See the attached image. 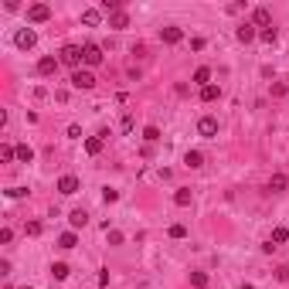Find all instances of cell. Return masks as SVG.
Segmentation results:
<instances>
[{"label":"cell","mask_w":289,"mask_h":289,"mask_svg":"<svg viewBox=\"0 0 289 289\" xmlns=\"http://www.w3.org/2000/svg\"><path fill=\"white\" fill-rule=\"evenodd\" d=\"M58 61H61V65H68V68H75V72H78V65L85 61V55H82V48H78V45H65L61 51H58Z\"/></svg>","instance_id":"obj_1"},{"label":"cell","mask_w":289,"mask_h":289,"mask_svg":"<svg viewBox=\"0 0 289 289\" xmlns=\"http://www.w3.org/2000/svg\"><path fill=\"white\" fill-rule=\"evenodd\" d=\"M72 85L82 89V92H89V89H95V75H92L89 68H78V72H72Z\"/></svg>","instance_id":"obj_2"},{"label":"cell","mask_w":289,"mask_h":289,"mask_svg":"<svg viewBox=\"0 0 289 289\" xmlns=\"http://www.w3.org/2000/svg\"><path fill=\"white\" fill-rule=\"evenodd\" d=\"M14 45L21 48V51H31V48L38 45V34H34L31 27H21V31L14 34Z\"/></svg>","instance_id":"obj_3"},{"label":"cell","mask_w":289,"mask_h":289,"mask_svg":"<svg viewBox=\"0 0 289 289\" xmlns=\"http://www.w3.org/2000/svg\"><path fill=\"white\" fill-rule=\"evenodd\" d=\"M82 55H85V65H89V68L102 65V58H106V55H102V48L95 45V41H89V45H82Z\"/></svg>","instance_id":"obj_4"},{"label":"cell","mask_w":289,"mask_h":289,"mask_svg":"<svg viewBox=\"0 0 289 289\" xmlns=\"http://www.w3.org/2000/svg\"><path fill=\"white\" fill-rule=\"evenodd\" d=\"M48 17H51V7H48V4H31V7H27V21L31 24H45Z\"/></svg>","instance_id":"obj_5"},{"label":"cell","mask_w":289,"mask_h":289,"mask_svg":"<svg viewBox=\"0 0 289 289\" xmlns=\"http://www.w3.org/2000/svg\"><path fill=\"white\" fill-rule=\"evenodd\" d=\"M252 24L266 31L269 24H272V11H269V7H255V11H252Z\"/></svg>","instance_id":"obj_6"},{"label":"cell","mask_w":289,"mask_h":289,"mask_svg":"<svg viewBox=\"0 0 289 289\" xmlns=\"http://www.w3.org/2000/svg\"><path fill=\"white\" fill-rule=\"evenodd\" d=\"M198 133L201 136H214L218 133V119H214V116H201L198 119Z\"/></svg>","instance_id":"obj_7"},{"label":"cell","mask_w":289,"mask_h":289,"mask_svg":"<svg viewBox=\"0 0 289 289\" xmlns=\"http://www.w3.org/2000/svg\"><path fill=\"white\" fill-rule=\"evenodd\" d=\"M266 187H269V194H282V190L289 187V177H286V174H272Z\"/></svg>","instance_id":"obj_8"},{"label":"cell","mask_w":289,"mask_h":289,"mask_svg":"<svg viewBox=\"0 0 289 289\" xmlns=\"http://www.w3.org/2000/svg\"><path fill=\"white\" fill-rule=\"evenodd\" d=\"M75 190H78V177H75V174L58 177V194H75Z\"/></svg>","instance_id":"obj_9"},{"label":"cell","mask_w":289,"mask_h":289,"mask_svg":"<svg viewBox=\"0 0 289 289\" xmlns=\"http://www.w3.org/2000/svg\"><path fill=\"white\" fill-rule=\"evenodd\" d=\"M160 41H164V45H180V41H184V31H180V27H164V31H160Z\"/></svg>","instance_id":"obj_10"},{"label":"cell","mask_w":289,"mask_h":289,"mask_svg":"<svg viewBox=\"0 0 289 289\" xmlns=\"http://www.w3.org/2000/svg\"><path fill=\"white\" fill-rule=\"evenodd\" d=\"M55 72H58V58L45 55L41 61H38V75H55Z\"/></svg>","instance_id":"obj_11"},{"label":"cell","mask_w":289,"mask_h":289,"mask_svg":"<svg viewBox=\"0 0 289 289\" xmlns=\"http://www.w3.org/2000/svg\"><path fill=\"white\" fill-rule=\"evenodd\" d=\"M109 27H116V31H122V27H130V14H126V11H116V14H109Z\"/></svg>","instance_id":"obj_12"},{"label":"cell","mask_w":289,"mask_h":289,"mask_svg":"<svg viewBox=\"0 0 289 289\" xmlns=\"http://www.w3.org/2000/svg\"><path fill=\"white\" fill-rule=\"evenodd\" d=\"M255 27H252V24H242V27H238V31H235V38H238V41H242V45H248V41H255Z\"/></svg>","instance_id":"obj_13"},{"label":"cell","mask_w":289,"mask_h":289,"mask_svg":"<svg viewBox=\"0 0 289 289\" xmlns=\"http://www.w3.org/2000/svg\"><path fill=\"white\" fill-rule=\"evenodd\" d=\"M99 21H102V11H95V7H89V11H82V24H85V27H95Z\"/></svg>","instance_id":"obj_14"},{"label":"cell","mask_w":289,"mask_h":289,"mask_svg":"<svg viewBox=\"0 0 289 289\" xmlns=\"http://www.w3.org/2000/svg\"><path fill=\"white\" fill-rule=\"evenodd\" d=\"M68 221H72V228H85L89 224V214L82 211V208H75V211L68 214Z\"/></svg>","instance_id":"obj_15"},{"label":"cell","mask_w":289,"mask_h":289,"mask_svg":"<svg viewBox=\"0 0 289 289\" xmlns=\"http://www.w3.org/2000/svg\"><path fill=\"white\" fill-rule=\"evenodd\" d=\"M221 99V89H218V85H204V89H201V102H218Z\"/></svg>","instance_id":"obj_16"},{"label":"cell","mask_w":289,"mask_h":289,"mask_svg":"<svg viewBox=\"0 0 289 289\" xmlns=\"http://www.w3.org/2000/svg\"><path fill=\"white\" fill-rule=\"evenodd\" d=\"M184 164H187V167H204V153H201V150H187V153H184Z\"/></svg>","instance_id":"obj_17"},{"label":"cell","mask_w":289,"mask_h":289,"mask_svg":"<svg viewBox=\"0 0 289 289\" xmlns=\"http://www.w3.org/2000/svg\"><path fill=\"white\" fill-rule=\"evenodd\" d=\"M102 143H106V140H102V136H89V140H85V153H89V156L102 153Z\"/></svg>","instance_id":"obj_18"},{"label":"cell","mask_w":289,"mask_h":289,"mask_svg":"<svg viewBox=\"0 0 289 289\" xmlns=\"http://www.w3.org/2000/svg\"><path fill=\"white\" fill-rule=\"evenodd\" d=\"M190 201H194V194H190V190H187V187H180V190H177V194H174V204H177V208H187Z\"/></svg>","instance_id":"obj_19"},{"label":"cell","mask_w":289,"mask_h":289,"mask_svg":"<svg viewBox=\"0 0 289 289\" xmlns=\"http://www.w3.org/2000/svg\"><path fill=\"white\" fill-rule=\"evenodd\" d=\"M194 82H198L201 89H204V85H211V68H204V65H201L198 72H194Z\"/></svg>","instance_id":"obj_20"},{"label":"cell","mask_w":289,"mask_h":289,"mask_svg":"<svg viewBox=\"0 0 289 289\" xmlns=\"http://www.w3.org/2000/svg\"><path fill=\"white\" fill-rule=\"evenodd\" d=\"M269 242H272V245L289 242V228H282V224H279V228H272V238H269Z\"/></svg>","instance_id":"obj_21"},{"label":"cell","mask_w":289,"mask_h":289,"mask_svg":"<svg viewBox=\"0 0 289 289\" xmlns=\"http://www.w3.org/2000/svg\"><path fill=\"white\" fill-rule=\"evenodd\" d=\"M190 286L194 289H208V272H190Z\"/></svg>","instance_id":"obj_22"},{"label":"cell","mask_w":289,"mask_h":289,"mask_svg":"<svg viewBox=\"0 0 289 289\" xmlns=\"http://www.w3.org/2000/svg\"><path fill=\"white\" fill-rule=\"evenodd\" d=\"M17 160H21V164H31V160H34V150L27 143H21V146H17Z\"/></svg>","instance_id":"obj_23"},{"label":"cell","mask_w":289,"mask_h":289,"mask_svg":"<svg viewBox=\"0 0 289 289\" xmlns=\"http://www.w3.org/2000/svg\"><path fill=\"white\" fill-rule=\"evenodd\" d=\"M58 245H61V248H75V245H78L75 232H65V235H61V238H58Z\"/></svg>","instance_id":"obj_24"},{"label":"cell","mask_w":289,"mask_h":289,"mask_svg":"<svg viewBox=\"0 0 289 289\" xmlns=\"http://www.w3.org/2000/svg\"><path fill=\"white\" fill-rule=\"evenodd\" d=\"M68 272H72V269H68L65 262H55V266H51V276L55 279H68Z\"/></svg>","instance_id":"obj_25"},{"label":"cell","mask_w":289,"mask_h":289,"mask_svg":"<svg viewBox=\"0 0 289 289\" xmlns=\"http://www.w3.org/2000/svg\"><path fill=\"white\" fill-rule=\"evenodd\" d=\"M14 156H17V146H11V143H4V146H0V160H7V164H11Z\"/></svg>","instance_id":"obj_26"},{"label":"cell","mask_w":289,"mask_h":289,"mask_svg":"<svg viewBox=\"0 0 289 289\" xmlns=\"http://www.w3.org/2000/svg\"><path fill=\"white\" fill-rule=\"evenodd\" d=\"M259 38H262V41H266V45H276V27H266V31H259Z\"/></svg>","instance_id":"obj_27"},{"label":"cell","mask_w":289,"mask_h":289,"mask_svg":"<svg viewBox=\"0 0 289 289\" xmlns=\"http://www.w3.org/2000/svg\"><path fill=\"white\" fill-rule=\"evenodd\" d=\"M143 140H146V143H156V140H160V130H156V126H146V130H143Z\"/></svg>","instance_id":"obj_28"},{"label":"cell","mask_w":289,"mask_h":289,"mask_svg":"<svg viewBox=\"0 0 289 289\" xmlns=\"http://www.w3.org/2000/svg\"><path fill=\"white\" fill-rule=\"evenodd\" d=\"M102 201H106V204H116V201H119V190H116V187H106V190H102Z\"/></svg>","instance_id":"obj_29"},{"label":"cell","mask_w":289,"mask_h":289,"mask_svg":"<svg viewBox=\"0 0 289 289\" xmlns=\"http://www.w3.org/2000/svg\"><path fill=\"white\" fill-rule=\"evenodd\" d=\"M4 194H7V198H14V201H17V198H27V187H7V190H4Z\"/></svg>","instance_id":"obj_30"},{"label":"cell","mask_w":289,"mask_h":289,"mask_svg":"<svg viewBox=\"0 0 289 289\" xmlns=\"http://www.w3.org/2000/svg\"><path fill=\"white\" fill-rule=\"evenodd\" d=\"M170 238H187V228L184 224H170Z\"/></svg>","instance_id":"obj_31"},{"label":"cell","mask_w":289,"mask_h":289,"mask_svg":"<svg viewBox=\"0 0 289 289\" xmlns=\"http://www.w3.org/2000/svg\"><path fill=\"white\" fill-rule=\"evenodd\" d=\"M276 279H279V282H289V266H279L276 269Z\"/></svg>","instance_id":"obj_32"},{"label":"cell","mask_w":289,"mask_h":289,"mask_svg":"<svg viewBox=\"0 0 289 289\" xmlns=\"http://www.w3.org/2000/svg\"><path fill=\"white\" fill-rule=\"evenodd\" d=\"M27 235H31V238H34V235H41V224H38V221H27Z\"/></svg>","instance_id":"obj_33"},{"label":"cell","mask_w":289,"mask_h":289,"mask_svg":"<svg viewBox=\"0 0 289 289\" xmlns=\"http://www.w3.org/2000/svg\"><path fill=\"white\" fill-rule=\"evenodd\" d=\"M11 238H14L11 228H4V232H0V242H4V245H11Z\"/></svg>","instance_id":"obj_34"},{"label":"cell","mask_w":289,"mask_h":289,"mask_svg":"<svg viewBox=\"0 0 289 289\" xmlns=\"http://www.w3.org/2000/svg\"><path fill=\"white\" fill-rule=\"evenodd\" d=\"M99 286H102V289L109 286V269H102V272H99Z\"/></svg>","instance_id":"obj_35"},{"label":"cell","mask_w":289,"mask_h":289,"mask_svg":"<svg viewBox=\"0 0 289 289\" xmlns=\"http://www.w3.org/2000/svg\"><path fill=\"white\" fill-rule=\"evenodd\" d=\"M286 92H289L286 85H272V95H276V99H282V95H286Z\"/></svg>","instance_id":"obj_36"},{"label":"cell","mask_w":289,"mask_h":289,"mask_svg":"<svg viewBox=\"0 0 289 289\" xmlns=\"http://www.w3.org/2000/svg\"><path fill=\"white\" fill-rule=\"evenodd\" d=\"M106 235H109V242H112V245H122V235H119V232H106Z\"/></svg>","instance_id":"obj_37"},{"label":"cell","mask_w":289,"mask_h":289,"mask_svg":"<svg viewBox=\"0 0 289 289\" xmlns=\"http://www.w3.org/2000/svg\"><path fill=\"white\" fill-rule=\"evenodd\" d=\"M242 289H252V286H248V282H242Z\"/></svg>","instance_id":"obj_38"},{"label":"cell","mask_w":289,"mask_h":289,"mask_svg":"<svg viewBox=\"0 0 289 289\" xmlns=\"http://www.w3.org/2000/svg\"><path fill=\"white\" fill-rule=\"evenodd\" d=\"M21 289H31V286H21Z\"/></svg>","instance_id":"obj_39"}]
</instances>
